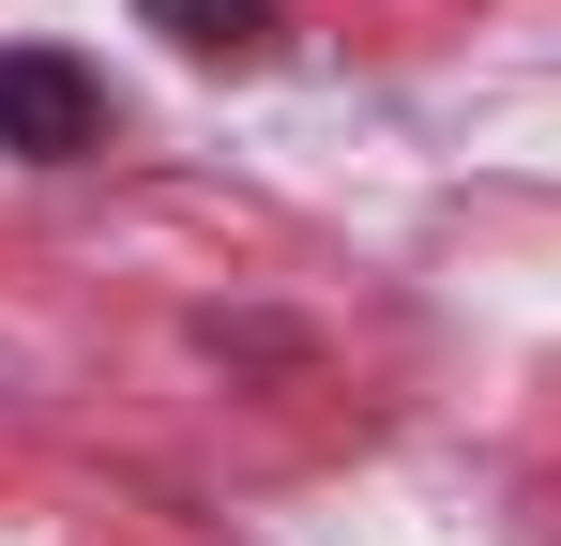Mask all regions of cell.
I'll return each mask as SVG.
<instances>
[{"mask_svg":"<svg viewBox=\"0 0 561 546\" xmlns=\"http://www.w3.org/2000/svg\"><path fill=\"white\" fill-rule=\"evenodd\" d=\"M92 137H106V77H77L61 46H0V152L61 168V152H92Z\"/></svg>","mask_w":561,"mask_h":546,"instance_id":"1","label":"cell"},{"mask_svg":"<svg viewBox=\"0 0 561 546\" xmlns=\"http://www.w3.org/2000/svg\"><path fill=\"white\" fill-rule=\"evenodd\" d=\"M168 46H197V61H259L274 46V0H137Z\"/></svg>","mask_w":561,"mask_h":546,"instance_id":"2","label":"cell"}]
</instances>
